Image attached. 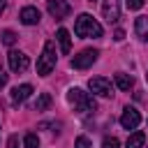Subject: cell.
<instances>
[{
	"label": "cell",
	"instance_id": "cell-3",
	"mask_svg": "<svg viewBox=\"0 0 148 148\" xmlns=\"http://www.w3.org/2000/svg\"><path fill=\"white\" fill-rule=\"evenodd\" d=\"M53 67H56V44L53 42H46L44 44V51H42V56L37 60V74L39 76H46V74H51Z\"/></svg>",
	"mask_w": 148,
	"mask_h": 148
},
{
	"label": "cell",
	"instance_id": "cell-20",
	"mask_svg": "<svg viewBox=\"0 0 148 148\" xmlns=\"http://www.w3.org/2000/svg\"><path fill=\"white\" fill-rule=\"evenodd\" d=\"M74 148H90V139L88 136H79L74 141Z\"/></svg>",
	"mask_w": 148,
	"mask_h": 148
},
{
	"label": "cell",
	"instance_id": "cell-13",
	"mask_svg": "<svg viewBox=\"0 0 148 148\" xmlns=\"http://www.w3.org/2000/svg\"><path fill=\"white\" fill-rule=\"evenodd\" d=\"M143 143H146V134L143 132H134V134L127 136V148H143Z\"/></svg>",
	"mask_w": 148,
	"mask_h": 148
},
{
	"label": "cell",
	"instance_id": "cell-1",
	"mask_svg": "<svg viewBox=\"0 0 148 148\" xmlns=\"http://www.w3.org/2000/svg\"><path fill=\"white\" fill-rule=\"evenodd\" d=\"M67 102L74 106V111H81V113H90V111L97 109L95 99L88 92H83L81 88H69L67 90Z\"/></svg>",
	"mask_w": 148,
	"mask_h": 148
},
{
	"label": "cell",
	"instance_id": "cell-14",
	"mask_svg": "<svg viewBox=\"0 0 148 148\" xmlns=\"http://www.w3.org/2000/svg\"><path fill=\"white\" fill-rule=\"evenodd\" d=\"M134 28H136V35L148 42V16H139L136 23H134Z\"/></svg>",
	"mask_w": 148,
	"mask_h": 148
},
{
	"label": "cell",
	"instance_id": "cell-4",
	"mask_svg": "<svg viewBox=\"0 0 148 148\" xmlns=\"http://www.w3.org/2000/svg\"><path fill=\"white\" fill-rule=\"evenodd\" d=\"M97 56H99V53H97L95 49H83L79 56L72 58V67H74V69H86V67H90V65L97 60Z\"/></svg>",
	"mask_w": 148,
	"mask_h": 148
},
{
	"label": "cell",
	"instance_id": "cell-11",
	"mask_svg": "<svg viewBox=\"0 0 148 148\" xmlns=\"http://www.w3.org/2000/svg\"><path fill=\"white\" fill-rule=\"evenodd\" d=\"M30 95H32V86H30V83H23V86L12 88V99H14V102H23V99H28Z\"/></svg>",
	"mask_w": 148,
	"mask_h": 148
},
{
	"label": "cell",
	"instance_id": "cell-26",
	"mask_svg": "<svg viewBox=\"0 0 148 148\" xmlns=\"http://www.w3.org/2000/svg\"><path fill=\"white\" fill-rule=\"evenodd\" d=\"M146 79H148V74H146Z\"/></svg>",
	"mask_w": 148,
	"mask_h": 148
},
{
	"label": "cell",
	"instance_id": "cell-21",
	"mask_svg": "<svg viewBox=\"0 0 148 148\" xmlns=\"http://www.w3.org/2000/svg\"><path fill=\"white\" fill-rule=\"evenodd\" d=\"M127 7L130 9H141L143 7V0H127Z\"/></svg>",
	"mask_w": 148,
	"mask_h": 148
},
{
	"label": "cell",
	"instance_id": "cell-23",
	"mask_svg": "<svg viewBox=\"0 0 148 148\" xmlns=\"http://www.w3.org/2000/svg\"><path fill=\"white\" fill-rule=\"evenodd\" d=\"M113 39H116V42H123V39H125V30H120V28H118V30L113 32Z\"/></svg>",
	"mask_w": 148,
	"mask_h": 148
},
{
	"label": "cell",
	"instance_id": "cell-15",
	"mask_svg": "<svg viewBox=\"0 0 148 148\" xmlns=\"http://www.w3.org/2000/svg\"><path fill=\"white\" fill-rule=\"evenodd\" d=\"M132 76H127V74H116V86L120 88V90H130L132 88Z\"/></svg>",
	"mask_w": 148,
	"mask_h": 148
},
{
	"label": "cell",
	"instance_id": "cell-7",
	"mask_svg": "<svg viewBox=\"0 0 148 148\" xmlns=\"http://www.w3.org/2000/svg\"><path fill=\"white\" fill-rule=\"evenodd\" d=\"M7 60H9V69H12V72H25V69H28V65H30L28 56H25V53H21V51H9Z\"/></svg>",
	"mask_w": 148,
	"mask_h": 148
},
{
	"label": "cell",
	"instance_id": "cell-18",
	"mask_svg": "<svg viewBox=\"0 0 148 148\" xmlns=\"http://www.w3.org/2000/svg\"><path fill=\"white\" fill-rule=\"evenodd\" d=\"M118 146H120V141L116 136H104V141H102V148H118Z\"/></svg>",
	"mask_w": 148,
	"mask_h": 148
},
{
	"label": "cell",
	"instance_id": "cell-9",
	"mask_svg": "<svg viewBox=\"0 0 148 148\" xmlns=\"http://www.w3.org/2000/svg\"><path fill=\"white\" fill-rule=\"evenodd\" d=\"M102 16H104L109 23L118 21V16H120V5H118V0H104V5H102Z\"/></svg>",
	"mask_w": 148,
	"mask_h": 148
},
{
	"label": "cell",
	"instance_id": "cell-22",
	"mask_svg": "<svg viewBox=\"0 0 148 148\" xmlns=\"http://www.w3.org/2000/svg\"><path fill=\"white\" fill-rule=\"evenodd\" d=\"M16 146H18V136H16V134H12V136H9V141H7V148H16Z\"/></svg>",
	"mask_w": 148,
	"mask_h": 148
},
{
	"label": "cell",
	"instance_id": "cell-16",
	"mask_svg": "<svg viewBox=\"0 0 148 148\" xmlns=\"http://www.w3.org/2000/svg\"><path fill=\"white\" fill-rule=\"evenodd\" d=\"M51 106V95L49 92H42L39 97H37V102H35V111H44V109H49Z\"/></svg>",
	"mask_w": 148,
	"mask_h": 148
},
{
	"label": "cell",
	"instance_id": "cell-25",
	"mask_svg": "<svg viewBox=\"0 0 148 148\" xmlns=\"http://www.w3.org/2000/svg\"><path fill=\"white\" fill-rule=\"evenodd\" d=\"M5 5H7V0H0V14H2V9H5Z\"/></svg>",
	"mask_w": 148,
	"mask_h": 148
},
{
	"label": "cell",
	"instance_id": "cell-5",
	"mask_svg": "<svg viewBox=\"0 0 148 148\" xmlns=\"http://www.w3.org/2000/svg\"><path fill=\"white\" fill-rule=\"evenodd\" d=\"M88 88H90L95 95H99V97H111V81L104 79V76L90 79V81H88Z\"/></svg>",
	"mask_w": 148,
	"mask_h": 148
},
{
	"label": "cell",
	"instance_id": "cell-6",
	"mask_svg": "<svg viewBox=\"0 0 148 148\" xmlns=\"http://www.w3.org/2000/svg\"><path fill=\"white\" fill-rule=\"evenodd\" d=\"M46 9H49V14L53 18H65L72 12V7H69L67 0H46Z\"/></svg>",
	"mask_w": 148,
	"mask_h": 148
},
{
	"label": "cell",
	"instance_id": "cell-17",
	"mask_svg": "<svg viewBox=\"0 0 148 148\" xmlns=\"http://www.w3.org/2000/svg\"><path fill=\"white\" fill-rule=\"evenodd\" d=\"M23 146H25V148H39V136L32 134V132H28L25 139H23Z\"/></svg>",
	"mask_w": 148,
	"mask_h": 148
},
{
	"label": "cell",
	"instance_id": "cell-12",
	"mask_svg": "<svg viewBox=\"0 0 148 148\" xmlns=\"http://www.w3.org/2000/svg\"><path fill=\"white\" fill-rule=\"evenodd\" d=\"M56 37H58V42H60V51H62V53H69V49H72V37H69V32H67L65 28H60V30L56 32Z\"/></svg>",
	"mask_w": 148,
	"mask_h": 148
},
{
	"label": "cell",
	"instance_id": "cell-10",
	"mask_svg": "<svg viewBox=\"0 0 148 148\" xmlns=\"http://www.w3.org/2000/svg\"><path fill=\"white\" fill-rule=\"evenodd\" d=\"M21 21H23L25 25H35V23L39 21V9H37V7H23V9H21Z\"/></svg>",
	"mask_w": 148,
	"mask_h": 148
},
{
	"label": "cell",
	"instance_id": "cell-19",
	"mask_svg": "<svg viewBox=\"0 0 148 148\" xmlns=\"http://www.w3.org/2000/svg\"><path fill=\"white\" fill-rule=\"evenodd\" d=\"M2 42H5L7 46H12V44L16 42V32H12V30H5V32H2Z\"/></svg>",
	"mask_w": 148,
	"mask_h": 148
},
{
	"label": "cell",
	"instance_id": "cell-8",
	"mask_svg": "<svg viewBox=\"0 0 148 148\" xmlns=\"http://www.w3.org/2000/svg\"><path fill=\"white\" fill-rule=\"evenodd\" d=\"M139 123H141V113H139L134 106H127V109L123 111V116H120V125H123L125 130H136Z\"/></svg>",
	"mask_w": 148,
	"mask_h": 148
},
{
	"label": "cell",
	"instance_id": "cell-24",
	"mask_svg": "<svg viewBox=\"0 0 148 148\" xmlns=\"http://www.w3.org/2000/svg\"><path fill=\"white\" fill-rule=\"evenodd\" d=\"M5 83H7V74H5V72H2V67H0V88H2Z\"/></svg>",
	"mask_w": 148,
	"mask_h": 148
},
{
	"label": "cell",
	"instance_id": "cell-2",
	"mask_svg": "<svg viewBox=\"0 0 148 148\" xmlns=\"http://www.w3.org/2000/svg\"><path fill=\"white\" fill-rule=\"evenodd\" d=\"M74 32L79 37H102V25L90 14H81L74 23Z\"/></svg>",
	"mask_w": 148,
	"mask_h": 148
}]
</instances>
